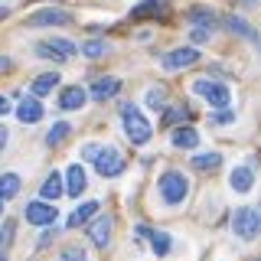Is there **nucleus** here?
Wrapping results in <instances>:
<instances>
[{"label": "nucleus", "mask_w": 261, "mask_h": 261, "mask_svg": "<svg viewBox=\"0 0 261 261\" xmlns=\"http://www.w3.org/2000/svg\"><path fill=\"white\" fill-rule=\"evenodd\" d=\"M121 121H124V130H127V137L134 144L150 141V124H147V118L134 108V105H124V108H121Z\"/></svg>", "instance_id": "1"}, {"label": "nucleus", "mask_w": 261, "mask_h": 261, "mask_svg": "<svg viewBox=\"0 0 261 261\" xmlns=\"http://www.w3.org/2000/svg\"><path fill=\"white\" fill-rule=\"evenodd\" d=\"M186 190H190V179L183 173H176V170H170V173L160 176V193H163V199H167L170 206H173V202H183Z\"/></svg>", "instance_id": "2"}, {"label": "nucleus", "mask_w": 261, "mask_h": 261, "mask_svg": "<svg viewBox=\"0 0 261 261\" xmlns=\"http://www.w3.org/2000/svg\"><path fill=\"white\" fill-rule=\"evenodd\" d=\"M258 228H261V216L255 209H239L235 212V219H232V232L239 235L242 242H251L258 235Z\"/></svg>", "instance_id": "3"}, {"label": "nucleus", "mask_w": 261, "mask_h": 261, "mask_svg": "<svg viewBox=\"0 0 261 261\" xmlns=\"http://www.w3.org/2000/svg\"><path fill=\"white\" fill-rule=\"evenodd\" d=\"M92 160H95V170L101 176H118L121 170H124V160H121V153L114 150V147H98L92 153Z\"/></svg>", "instance_id": "4"}, {"label": "nucleus", "mask_w": 261, "mask_h": 261, "mask_svg": "<svg viewBox=\"0 0 261 261\" xmlns=\"http://www.w3.org/2000/svg\"><path fill=\"white\" fill-rule=\"evenodd\" d=\"M193 92L202 95L209 105H216V108H225L228 105V88L219 85V82H209V79H196L193 82Z\"/></svg>", "instance_id": "5"}, {"label": "nucleus", "mask_w": 261, "mask_h": 261, "mask_svg": "<svg viewBox=\"0 0 261 261\" xmlns=\"http://www.w3.org/2000/svg\"><path fill=\"white\" fill-rule=\"evenodd\" d=\"M23 216H27V222H33V225H53L59 212H56V206H49V202H30Z\"/></svg>", "instance_id": "6"}, {"label": "nucleus", "mask_w": 261, "mask_h": 261, "mask_svg": "<svg viewBox=\"0 0 261 261\" xmlns=\"http://www.w3.org/2000/svg\"><path fill=\"white\" fill-rule=\"evenodd\" d=\"M196 59H199V53H196V49H173V53L167 56V59H163V69L167 72H176V69H186V65H193Z\"/></svg>", "instance_id": "7"}, {"label": "nucleus", "mask_w": 261, "mask_h": 261, "mask_svg": "<svg viewBox=\"0 0 261 261\" xmlns=\"http://www.w3.org/2000/svg\"><path fill=\"white\" fill-rule=\"evenodd\" d=\"M69 20L72 16L62 10H39V13L27 16V27H59V23H69Z\"/></svg>", "instance_id": "8"}, {"label": "nucleus", "mask_w": 261, "mask_h": 261, "mask_svg": "<svg viewBox=\"0 0 261 261\" xmlns=\"http://www.w3.org/2000/svg\"><path fill=\"white\" fill-rule=\"evenodd\" d=\"M16 118H20L23 124H36V121L43 118V105H39L36 98H23L20 108H16Z\"/></svg>", "instance_id": "9"}, {"label": "nucleus", "mask_w": 261, "mask_h": 261, "mask_svg": "<svg viewBox=\"0 0 261 261\" xmlns=\"http://www.w3.org/2000/svg\"><path fill=\"white\" fill-rule=\"evenodd\" d=\"M82 105H85V92H82L79 85H69V88L59 95V108H62V111H79Z\"/></svg>", "instance_id": "10"}, {"label": "nucleus", "mask_w": 261, "mask_h": 261, "mask_svg": "<svg viewBox=\"0 0 261 261\" xmlns=\"http://www.w3.org/2000/svg\"><path fill=\"white\" fill-rule=\"evenodd\" d=\"M69 196H79L82 190H85V170L79 167V163H72L69 167V173H65V186H62Z\"/></svg>", "instance_id": "11"}, {"label": "nucleus", "mask_w": 261, "mask_h": 261, "mask_svg": "<svg viewBox=\"0 0 261 261\" xmlns=\"http://www.w3.org/2000/svg\"><path fill=\"white\" fill-rule=\"evenodd\" d=\"M121 92V82L118 79H98L95 85H92V95L98 98V101H105V98H114Z\"/></svg>", "instance_id": "12"}, {"label": "nucleus", "mask_w": 261, "mask_h": 261, "mask_svg": "<svg viewBox=\"0 0 261 261\" xmlns=\"http://www.w3.org/2000/svg\"><path fill=\"white\" fill-rule=\"evenodd\" d=\"M92 242L98 248H105V245L111 242V219L108 216H98V222L92 225Z\"/></svg>", "instance_id": "13"}, {"label": "nucleus", "mask_w": 261, "mask_h": 261, "mask_svg": "<svg viewBox=\"0 0 261 261\" xmlns=\"http://www.w3.org/2000/svg\"><path fill=\"white\" fill-rule=\"evenodd\" d=\"M95 212H98V202H82V206L69 216V222H65V225H69V228H79V225H85Z\"/></svg>", "instance_id": "14"}, {"label": "nucleus", "mask_w": 261, "mask_h": 261, "mask_svg": "<svg viewBox=\"0 0 261 261\" xmlns=\"http://www.w3.org/2000/svg\"><path fill=\"white\" fill-rule=\"evenodd\" d=\"M251 183H255V173H251V167H239L232 173V190L235 193H248Z\"/></svg>", "instance_id": "15"}, {"label": "nucleus", "mask_w": 261, "mask_h": 261, "mask_svg": "<svg viewBox=\"0 0 261 261\" xmlns=\"http://www.w3.org/2000/svg\"><path fill=\"white\" fill-rule=\"evenodd\" d=\"M173 144L179 150H193V147L199 144V134H196L193 127H179V130H173Z\"/></svg>", "instance_id": "16"}, {"label": "nucleus", "mask_w": 261, "mask_h": 261, "mask_svg": "<svg viewBox=\"0 0 261 261\" xmlns=\"http://www.w3.org/2000/svg\"><path fill=\"white\" fill-rule=\"evenodd\" d=\"M39 193H43V199H59V196L65 193V190H62V176H59V173H49V176L43 179V190H39Z\"/></svg>", "instance_id": "17"}, {"label": "nucleus", "mask_w": 261, "mask_h": 261, "mask_svg": "<svg viewBox=\"0 0 261 261\" xmlns=\"http://www.w3.org/2000/svg\"><path fill=\"white\" fill-rule=\"evenodd\" d=\"M20 193V176L16 173H4L0 176V199H13Z\"/></svg>", "instance_id": "18"}, {"label": "nucleus", "mask_w": 261, "mask_h": 261, "mask_svg": "<svg viewBox=\"0 0 261 261\" xmlns=\"http://www.w3.org/2000/svg\"><path fill=\"white\" fill-rule=\"evenodd\" d=\"M53 85H59V75L49 72V75H39L30 88H33V95H49V92H53Z\"/></svg>", "instance_id": "19"}, {"label": "nucleus", "mask_w": 261, "mask_h": 261, "mask_svg": "<svg viewBox=\"0 0 261 261\" xmlns=\"http://www.w3.org/2000/svg\"><path fill=\"white\" fill-rule=\"evenodd\" d=\"M157 13H163V4H160V0H147V4L137 7V10H130V16H134V20H144V16H157Z\"/></svg>", "instance_id": "20"}, {"label": "nucleus", "mask_w": 261, "mask_h": 261, "mask_svg": "<svg viewBox=\"0 0 261 261\" xmlns=\"http://www.w3.org/2000/svg\"><path fill=\"white\" fill-rule=\"evenodd\" d=\"M219 163H222L219 153H199V157L193 160V167L196 170H219Z\"/></svg>", "instance_id": "21"}, {"label": "nucleus", "mask_w": 261, "mask_h": 261, "mask_svg": "<svg viewBox=\"0 0 261 261\" xmlns=\"http://www.w3.org/2000/svg\"><path fill=\"white\" fill-rule=\"evenodd\" d=\"M147 235H150V232H147ZM150 242H153V251H157V255H167V251H170V235L167 232H153Z\"/></svg>", "instance_id": "22"}, {"label": "nucleus", "mask_w": 261, "mask_h": 261, "mask_svg": "<svg viewBox=\"0 0 261 261\" xmlns=\"http://www.w3.org/2000/svg\"><path fill=\"white\" fill-rule=\"evenodd\" d=\"M65 137H69V124H56V127L46 134V144H49V147H56V144H62Z\"/></svg>", "instance_id": "23"}, {"label": "nucleus", "mask_w": 261, "mask_h": 261, "mask_svg": "<svg viewBox=\"0 0 261 261\" xmlns=\"http://www.w3.org/2000/svg\"><path fill=\"white\" fill-rule=\"evenodd\" d=\"M225 23H228V27H232L235 33H242V36H245V39H251V43H255V39H258V36H255V30H251V27H248V23H242V20H235V16H228V20H225Z\"/></svg>", "instance_id": "24"}, {"label": "nucleus", "mask_w": 261, "mask_h": 261, "mask_svg": "<svg viewBox=\"0 0 261 261\" xmlns=\"http://www.w3.org/2000/svg\"><path fill=\"white\" fill-rule=\"evenodd\" d=\"M59 261H85V251H82V248H65Z\"/></svg>", "instance_id": "25"}, {"label": "nucleus", "mask_w": 261, "mask_h": 261, "mask_svg": "<svg viewBox=\"0 0 261 261\" xmlns=\"http://www.w3.org/2000/svg\"><path fill=\"white\" fill-rule=\"evenodd\" d=\"M147 105H150V108H160V105H163V88H153V92H147Z\"/></svg>", "instance_id": "26"}, {"label": "nucleus", "mask_w": 261, "mask_h": 261, "mask_svg": "<svg viewBox=\"0 0 261 261\" xmlns=\"http://www.w3.org/2000/svg\"><path fill=\"white\" fill-rule=\"evenodd\" d=\"M186 114H190L186 108H170V114H167V118H163V124H176L179 118H186Z\"/></svg>", "instance_id": "27"}, {"label": "nucleus", "mask_w": 261, "mask_h": 261, "mask_svg": "<svg viewBox=\"0 0 261 261\" xmlns=\"http://www.w3.org/2000/svg\"><path fill=\"white\" fill-rule=\"evenodd\" d=\"M105 49H108L105 43H85V46H82V53H85V56H101Z\"/></svg>", "instance_id": "28"}, {"label": "nucleus", "mask_w": 261, "mask_h": 261, "mask_svg": "<svg viewBox=\"0 0 261 261\" xmlns=\"http://www.w3.org/2000/svg\"><path fill=\"white\" fill-rule=\"evenodd\" d=\"M190 36H193V43H206V39H209V27H196Z\"/></svg>", "instance_id": "29"}, {"label": "nucleus", "mask_w": 261, "mask_h": 261, "mask_svg": "<svg viewBox=\"0 0 261 261\" xmlns=\"http://www.w3.org/2000/svg\"><path fill=\"white\" fill-rule=\"evenodd\" d=\"M190 16H193V20H202V23H209V27H212V23H216V16H212L209 10H193Z\"/></svg>", "instance_id": "30"}, {"label": "nucleus", "mask_w": 261, "mask_h": 261, "mask_svg": "<svg viewBox=\"0 0 261 261\" xmlns=\"http://www.w3.org/2000/svg\"><path fill=\"white\" fill-rule=\"evenodd\" d=\"M10 235H13V225L7 222L4 228H0V248H7V245H10Z\"/></svg>", "instance_id": "31"}, {"label": "nucleus", "mask_w": 261, "mask_h": 261, "mask_svg": "<svg viewBox=\"0 0 261 261\" xmlns=\"http://www.w3.org/2000/svg\"><path fill=\"white\" fill-rule=\"evenodd\" d=\"M235 114L232 111H222V114H216V118H212V124H225V121H232Z\"/></svg>", "instance_id": "32"}, {"label": "nucleus", "mask_w": 261, "mask_h": 261, "mask_svg": "<svg viewBox=\"0 0 261 261\" xmlns=\"http://www.w3.org/2000/svg\"><path fill=\"white\" fill-rule=\"evenodd\" d=\"M53 235H56V228H53V232H46V235H43V239H39V248H46V245H49V242H53Z\"/></svg>", "instance_id": "33"}, {"label": "nucleus", "mask_w": 261, "mask_h": 261, "mask_svg": "<svg viewBox=\"0 0 261 261\" xmlns=\"http://www.w3.org/2000/svg\"><path fill=\"white\" fill-rule=\"evenodd\" d=\"M7 108H10V105H7V98L0 95V114H7Z\"/></svg>", "instance_id": "34"}, {"label": "nucleus", "mask_w": 261, "mask_h": 261, "mask_svg": "<svg viewBox=\"0 0 261 261\" xmlns=\"http://www.w3.org/2000/svg\"><path fill=\"white\" fill-rule=\"evenodd\" d=\"M4 147H7V130L0 127V150H4Z\"/></svg>", "instance_id": "35"}, {"label": "nucleus", "mask_w": 261, "mask_h": 261, "mask_svg": "<svg viewBox=\"0 0 261 261\" xmlns=\"http://www.w3.org/2000/svg\"><path fill=\"white\" fill-rule=\"evenodd\" d=\"M239 4H242V7H255V0H239Z\"/></svg>", "instance_id": "36"}, {"label": "nucleus", "mask_w": 261, "mask_h": 261, "mask_svg": "<svg viewBox=\"0 0 261 261\" xmlns=\"http://www.w3.org/2000/svg\"><path fill=\"white\" fill-rule=\"evenodd\" d=\"M4 16H7V7H0V20H4Z\"/></svg>", "instance_id": "37"}, {"label": "nucleus", "mask_w": 261, "mask_h": 261, "mask_svg": "<svg viewBox=\"0 0 261 261\" xmlns=\"http://www.w3.org/2000/svg\"><path fill=\"white\" fill-rule=\"evenodd\" d=\"M0 216H4V199H0Z\"/></svg>", "instance_id": "38"}, {"label": "nucleus", "mask_w": 261, "mask_h": 261, "mask_svg": "<svg viewBox=\"0 0 261 261\" xmlns=\"http://www.w3.org/2000/svg\"><path fill=\"white\" fill-rule=\"evenodd\" d=\"M0 261H7V258H4V251H0Z\"/></svg>", "instance_id": "39"}]
</instances>
